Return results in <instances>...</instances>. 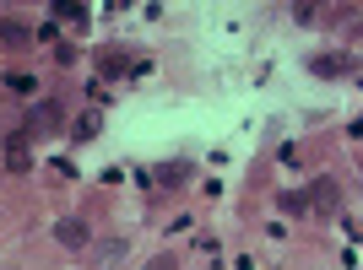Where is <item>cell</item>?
I'll list each match as a JSON object with an SVG mask.
<instances>
[{
  "label": "cell",
  "mask_w": 363,
  "mask_h": 270,
  "mask_svg": "<svg viewBox=\"0 0 363 270\" xmlns=\"http://www.w3.org/2000/svg\"><path fill=\"white\" fill-rule=\"evenodd\" d=\"M55 238H60L65 249H87V243H92V233H87V222H76V216H65V222L55 227Z\"/></svg>",
  "instance_id": "cell-1"
},
{
  "label": "cell",
  "mask_w": 363,
  "mask_h": 270,
  "mask_svg": "<svg viewBox=\"0 0 363 270\" xmlns=\"http://www.w3.org/2000/svg\"><path fill=\"white\" fill-rule=\"evenodd\" d=\"M309 71H315V76H352L358 65H352L347 54H315V60H309Z\"/></svg>",
  "instance_id": "cell-2"
},
{
  "label": "cell",
  "mask_w": 363,
  "mask_h": 270,
  "mask_svg": "<svg viewBox=\"0 0 363 270\" xmlns=\"http://www.w3.org/2000/svg\"><path fill=\"white\" fill-rule=\"evenodd\" d=\"M98 71H104V76H108V81H114V76H125V71H136V65L125 60L120 49H104V54H98Z\"/></svg>",
  "instance_id": "cell-3"
},
{
  "label": "cell",
  "mask_w": 363,
  "mask_h": 270,
  "mask_svg": "<svg viewBox=\"0 0 363 270\" xmlns=\"http://www.w3.org/2000/svg\"><path fill=\"white\" fill-rule=\"evenodd\" d=\"M184 179H190V163H163V168H157V184H168V189L184 184Z\"/></svg>",
  "instance_id": "cell-4"
},
{
  "label": "cell",
  "mask_w": 363,
  "mask_h": 270,
  "mask_svg": "<svg viewBox=\"0 0 363 270\" xmlns=\"http://www.w3.org/2000/svg\"><path fill=\"white\" fill-rule=\"evenodd\" d=\"M336 195H342V189H336V179H320L315 195H309V206H336Z\"/></svg>",
  "instance_id": "cell-5"
},
{
  "label": "cell",
  "mask_w": 363,
  "mask_h": 270,
  "mask_svg": "<svg viewBox=\"0 0 363 270\" xmlns=\"http://www.w3.org/2000/svg\"><path fill=\"white\" fill-rule=\"evenodd\" d=\"M28 163H33V157H28V135H11V168L22 173Z\"/></svg>",
  "instance_id": "cell-6"
},
{
  "label": "cell",
  "mask_w": 363,
  "mask_h": 270,
  "mask_svg": "<svg viewBox=\"0 0 363 270\" xmlns=\"http://www.w3.org/2000/svg\"><path fill=\"white\" fill-rule=\"evenodd\" d=\"M33 124H44V130H49V124H60V103H44V108H33Z\"/></svg>",
  "instance_id": "cell-7"
},
{
  "label": "cell",
  "mask_w": 363,
  "mask_h": 270,
  "mask_svg": "<svg viewBox=\"0 0 363 270\" xmlns=\"http://www.w3.org/2000/svg\"><path fill=\"white\" fill-rule=\"evenodd\" d=\"M55 16H65V22H87V6H71V0H60V6H55Z\"/></svg>",
  "instance_id": "cell-8"
},
{
  "label": "cell",
  "mask_w": 363,
  "mask_h": 270,
  "mask_svg": "<svg viewBox=\"0 0 363 270\" xmlns=\"http://www.w3.org/2000/svg\"><path fill=\"white\" fill-rule=\"evenodd\" d=\"M277 206H282V211H298V216H303V211H309V195H303V189H298V195H282V200H277Z\"/></svg>",
  "instance_id": "cell-9"
},
{
  "label": "cell",
  "mask_w": 363,
  "mask_h": 270,
  "mask_svg": "<svg viewBox=\"0 0 363 270\" xmlns=\"http://www.w3.org/2000/svg\"><path fill=\"white\" fill-rule=\"evenodd\" d=\"M0 38H6V44H28V33L16 28V22H0Z\"/></svg>",
  "instance_id": "cell-10"
},
{
  "label": "cell",
  "mask_w": 363,
  "mask_h": 270,
  "mask_svg": "<svg viewBox=\"0 0 363 270\" xmlns=\"http://www.w3.org/2000/svg\"><path fill=\"white\" fill-rule=\"evenodd\" d=\"M147 270H179V265H174V259H168V254H163V259H152V265H147Z\"/></svg>",
  "instance_id": "cell-11"
}]
</instances>
